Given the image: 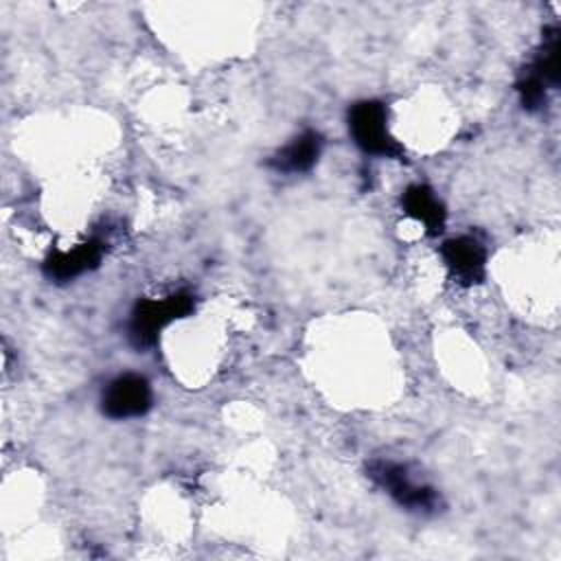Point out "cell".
Wrapping results in <instances>:
<instances>
[{
    "label": "cell",
    "instance_id": "8992f818",
    "mask_svg": "<svg viewBox=\"0 0 561 561\" xmlns=\"http://www.w3.org/2000/svg\"><path fill=\"white\" fill-rule=\"evenodd\" d=\"M440 256L449 276L462 287L478 285L486 276V248L473 234L447 239L440 245Z\"/></svg>",
    "mask_w": 561,
    "mask_h": 561
},
{
    "label": "cell",
    "instance_id": "6da1fadb",
    "mask_svg": "<svg viewBox=\"0 0 561 561\" xmlns=\"http://www.w3.org/2000/svg\"><path fill=\"white\" fill-rule=\"evenodd\" d=\"M195 309V296L186 289L173 291L164 298H140L129 316L127 335L140 351L158 342L160 333L175 320L186 318Z\"/></svg>",
    "mask_w": 561,
    "mask_h": 561
},
{
    "label": "cell",
    "instance_id": "277c9868",
    "mask_svg": "<svg viewBox=\"0 0 561 561\" xmlns=\"http://www.w3.org/2000/svg\"><path fill=\"white\" fill-rule=\"evenodd\" d=\"M348 131L355 145L370 156L403 160V145L388 129V107L381 101L366 99L348 107Z\"/></svg>",
    "mask_w": 561,
    "mask_h": 561
},
{
    "label": "cell",
    "instance_id": "3957f363",
    "mask_svg": "<svg viewBox=\"0 0 561 561\" xmlns=\"http://www.w3.org/2000/svg\"><path fill=\"white\" fill-rule=\"evenodd\" d=\"M559 26H548L541 37V46L522 70L515 90L526 112H539L548 103V90L559 85Z\"/></svg>",
    "mask_w": 561,
    "mask_h": 561
},
{
    "label": "cell",
    "instance_id": "ba28073f",
    "mask_svg": "<svg viewBox=\"0 0 561 561\" xmlns=\"http://www.w3.org/2000/svg\"><path fill=\"white\" fill-rule=\"evenodd\" d=\"M322 134L316 129H305L298 136H294L285 147H280L270 160L267 167L276 173H307L316 167L320 153H322Z\"/></svg>",
    "mask_w": 561,
    "mask_h": 561
},
{
    "label": "cell",
    "instance_id": "7a4b0ae2",
    "mask_svg": "<svg viewBox=\"0 0 561 561\" xmlns=\"http://www.w3.org/2000/svg\"><path fill=\"white\" fill-rule=\"evenodd\" d=\"M366 473L379 489H383L405 511L432 515L443 506L440 493L432 484L414 480L408 465L377 458L368 462Z\"/></svg>",
    "mask_w": 561,
    "mask_h": 561
},
{
    "label": "cell",
    "instance_id": "52a82bcc",
    "mask_svg": "<svg viewBox=\"0 0 561 561\" xmlns=\"http://www.w3.org/2000/svg\"><path fill=\"white\" fill-rule=\"evenodd\" d=\"M105 250H107V243L101 237H90L88 241L75 245L72 250L53 252L44 261V274L48 280L70 283L83 276L85 272H92L94 267H99Z\"/></svg>",
    "mask_w": 561,
    "mask_h": 561
},
{
    "label": "cell",
    "instance_id": "9c48e42d",
    "mask_svg": "<svg viewBox=\"0 0 561 561\" xmlns=\"http://www.w3.org/2000/svg\"><path fill=\"white\" fill-rule=\"evenodd\" d=\"M401 208L408 217L419 221L430 237H438L445 230L447 210L427 184H410L401 193Z\"/></svg>",
    "mask_w": 561,
    "mask_h": 561
},
{
    "label": "cell",
    "instance_id": "5b68a950",
    "mask_svg": "<svg viewBox=\"0 0 561 561\" xmlns=\"http://www.w3.org/2000/svg\"><path fill=\"white\" fill-rule=\"evenodd\" d=\"M151 403V383L138 373H123L114 377L101 392V412L114 421L142 416L149 412Z\"/></svg>",
    "mask_w": 561,
    "mask_h": 561
}]
</instances>
